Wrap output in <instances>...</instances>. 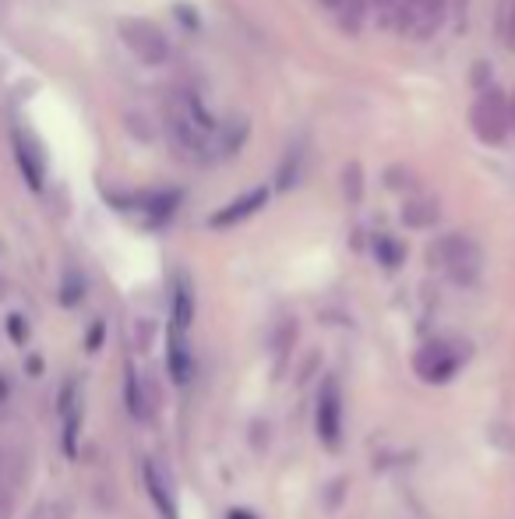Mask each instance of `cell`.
Here are the masks:
<instances>
[{"label":"cell","instance_id":"cell-21","mask_svg":"<svg viewBox=\"0 0 515 519\" xmlns=\"http://www.w3.org/2000/svg\"><path fill=\"white\" fill-rule=\"evenodd\" d=\"M512 46H515V15H512Z\"/></svg>","mask_w":515,"mask_h":519},{"label":"cell","instance_id":"cell-7","mask_svg":"<svg viewBox=\"0 0 515 519\" xmlns=\"http://www.w3.org/2000/svg\"><path fill=\"white\" fill-rule=\"evenodd\" d=\"M145 488H149V498H152V505L159 509V516H163V519H177L173 481H170V474L163 470V463H156V459H149V463H145Z\"/></svg>","mask_w":515,"mask_h":519},{"label":"cell","instance_id":"cell-12","mask_svg":"<svg viewBox=\"0 0 515 519\" xmlns=\"http://www.w3.org/2000/svg\"><path fill=\"white\" fill-rule=\"evenodd\" d=\"M300 170H304V152H300V145H297V149L286 152L283 166H279V188L290 191L293 184L300 181Z\"/></svg>","mask_w":515,"mask_h":519},{"label":"cell","instance_id":"cell-20","mask_svg":"<svg viewBox=\"0 0 515 519\" xmlns=\"http://www.w3.org/2000/svg\"><path fill=\"white\" fill-rule=\"evenodd\" d=\"M230 519H247V512H230Z\"/></svg>","mask_w":515,"mask_h":519},{"label":"cell","instance_id":"cell-17","mask_svg":"<svg viewBox=\"0 0 515 519\" xmlns=\"http://www.w3.org/2000/svg\"><path fill=\"white\" fill-rule=\"evenodd\" d=\"M473 75H477V78H473V82H477L480 85V89H484V85H487V64H477V68H473Z\"/></svg>","mask_w":515,"mask_h":519},{"label":"cell","instance_id":"cell-2","mask_svg":"<svg viewBox=\"0 0 515 519\" xmlns=\"http://www.w3.org/2000/svg\"><path fill=\"white\" fill-rule=\"evenodd\" d=\"M470 121H473V131H477L484 142H491V145L505 142L508 128H512V117H508V96L498 89H484L477 96V103H473Z\"/></svg>","mask_w":515,"mask_h":519},{"label":"cell","instance_id":"cell-11","mask_svg":"<svg viewBox=\"0 0 515 519\" xmlns=\"http://www.w3.org/2000/svg\"><path fill=\"white\" fill-rule=\"evenodd\" d=\"M403 219L410 226H431L438 219V205L427 202V198H413V202L403 205Z\"/></svg>","mask_w":515,"mask_h":519},{"label":"cell","instance_id":"cell-14","mask_svg":"<svg viewBox=\"0 0 515 519\" xmlns=\"http://www.w3.org/2000/svg\"><path fill=\"white\" fill-rule=\"evenodd\" d=\"M374 251H378L381 262H385V265H399V258H403V248H399V244L392 241V237H378Z\"/></svg>","mask_w":515,"mask_h":519},{"label":"cell","instance_id":"cell-18","mask_svg":"<svg viewBox=\"0 0 515 519\" xmlns=\"http://www.w3.org/2000/svg\"><path fill=\"white\" fill-rule=\"evenodd\" d=\"M318 4H325V8H343V0H318Z\"/></svg>","mask_w":515,"mask_h":519},{"label":"cell","instance_id":"cell-3","mask_svg":"<svg viewBox=\"0 0 515 519\" xmlns=\"http://www.w3.org/2000/svg\"><path fill=\"white\" fill-rule=\"evenodd\" d=\"M120 39H124V46L135 53L142 64L156 68V64L170 61V43H166V36L152 22H145V18H124V22H120Z\"/></svg>","mask_w":515,"mask_h":519},{"label":"cell","instance_id":"cell-10","mask_svg":"<svg viewBox=\"0 0 515 519\" xmlns=\"http://www.w3.org/2000/svg\"><path fill=\"white\" fill-rule=\"evenodd\" d=\"M191 322H195V290H191V279L180 276L173 286V329L187 332Z\"/></svg>","mask_w":515,"mask_h":519},{"label":"cell","instance_id":"cell-16","mask_svg":"<svg viewBox=\"0 0 515 519\" xmlns=\"http://www.w3.org/2000/svg\"><path fill=\"white\" fill-rule=\"evenodd\" d=\"M399 184H413V173L406 166H392L389 170V188H399Z\"/></svg>","mask_w":515,"mask_h":519},{"label":"cell","instance_id":"cell-15","mask_svg":"<svg viewBox=\"0 0 515 519\" xmlns=\"http://www.w3.org/2000/svg\"><path fill=\"white\" fill-rule=\"evenodd\" d=\"M64 516H68V505L64 502H50L36 512V519H64Z\"/></svg>","mask_w":515,"mask_h":519},{"label":"cell","instance_id":"cell-13","mask_svg":"<svg viewBox=\"0 0 515 519\" xmlns=\"http://www.w3.org/2000/svg\"><path fill=\"white\" fill-rule=\"evenodd\" d=\"M343 195L350 205H357L364 198V170H360V163H350L343 170Z\"/></svg>","mask_w":515,"mask_h":519},{"label":"cell","instance_id":"cell-4","mask_svg":"<svg viewBox=\"0 0 515 519\" xmlns=\"http://www.w3.org/2000/svg\"><path fill=\"white\" fill-rule=\"evenodd\" d=\"M463 361H466V350H459L456 343L438 339V343H427L413 364H417V375L424 378V382H448Z\"/></svg>","mask_w":515,"mask_h":519},{"label":"cell","instance_id":"cell-19","mask_svg":"<svg viewBox=\"0 0 515 519\" xmlns=\"http://www.w3.org/2000/svg\"><path fill=\"white\" fill-rule=\"evenodd\" d=\"M508 117H512V124H515V96L508 99Z\"/></svg>","mask_w":515,"mask_h":519},{"label":"cell","instance_id":"cell-9","mask_svg":"<svg viewBox=\"0 0 515 519\" xmlns=\"http://www.w3.org/2000/svg\"><path fill=\"white\" fill-rule=\"evenodd\" d=\"M166 368L177 385H184L191 378V350H187V339L180 329H170V354H166Z\"/></svg>","mask_w":515,"mask_h":519},{"label":"cell","instance_id":"cell-8","mask_svg":"<svg viewBox=\"0 0 515 519\" xmlns=\"http://www.w3.org/2000/svg\"><path fill=\"white\" fill-rule=\"evenodd\" d=\"M15 149H18V163H22V173L29 177L32 188H43V177H46V163H43V149H39L36 142H32L29 135H18L15 138Z\"/></svg>","mask_w":515,"mask_h":519},{"label":"cell","instance_id":"cell-5","mask_svg":"<svg viewBox=\"0 0 515 519\" xmlns=\"http://www.w3.org/2000/svg\"><path fill=\"white\" fill-rule=\"evenodd\" d=\"M314 424H318L321 442L329 445V449H336L339 438H343V389H339L336 378H325V385H321Z\"/></svg>","mask_w":515,"mask_h":519},{"label":"cell","instance_id":"cell-6","mask_svg":"<svg viewBox=\"0 0 515 519\" xmlns=\"http://www.w3.org/2000/svg\"><path fill=\"white\" fill-rule=\"evenodd\" d=\"M265 202H269V188H251V191H244L240 198H233L230 205H223V209H219L216 216L209 219V223L216 226V230L237 226V223H244V219H251Z\"/></svg>","mask_w":515,"mask_h":519},{"label":"cell","instance_id":"cell-1","mask_svg":"<svg viewBox=\"0 0 515 519\" xmlns=\"http://www.w3.org/2000/svg\"><path fill=\"white\" fill-rule=\"evenodd\" d=\"M431 258H438V265L448 272V276L456 279L459 286H473L480 276V251L473 241H466V237L452 234V237H441L438 244H434Z\"/></svg>","mask_w":515,"mask_h":519}]
</instances>
